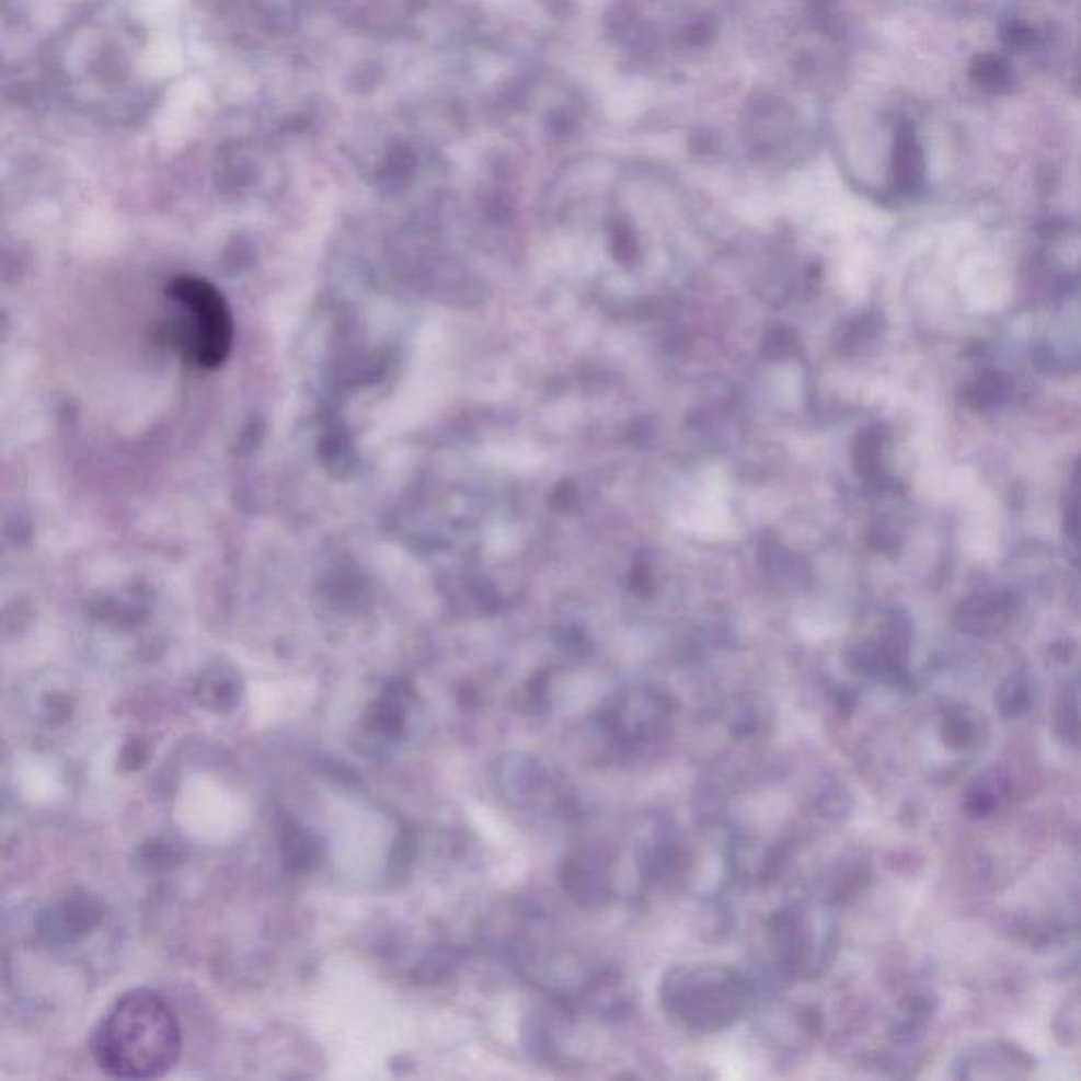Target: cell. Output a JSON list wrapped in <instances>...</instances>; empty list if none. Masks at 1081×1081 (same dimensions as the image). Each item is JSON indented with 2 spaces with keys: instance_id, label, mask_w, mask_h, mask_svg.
Returning a JSON list of instances; mask_svg holds the SVG:
<instances>
[{
  "instance_id": "1",
  "label": "cell",
  "mask_w": 1081,
  "mask_h": 1081,
  "mask_svg": "<svg viewBox=\"0 0 1081 1081\" xmlns=\"http://www.w3.org/2000/svg\"><path fill=\"white\" fill-rule=\"evenodd\" d=\"M142 32L115 0L89 4L49 45L47 70L56 88L85 115L134 123L150 111L152 88L140 81L136 56Z\"/></svg>"
},
{
  "instance_id": "2",
  "label": "cell",
  "mask_w": 1081,
  "mask_h": 1081,
  "mask_svg": "<svg viewBox=\"0 0 1081 1081\" xmlns=\"http://www.w3.org/2000/svg\"><path fill=\"white\" fill-rule=\"evenodd\" d=\"M180 1048L182 1035L174 1010L148 989L123 994L91 1037L95 1065L118 1080L165 1076L176 1065Z\"/></svg>"
},
{
  "instance_id": "3",
  "label": "cell",
  "mask_w": 1081,
  "mask_h": 1081,
  "mask_svg": "<svg viewBox=\"0 0 1081 1081\" xmlns=\"http://www.w3.org/2000/svg\"><path fill=\"white\" fill-rule=\"evenodd\" d=\"M750 997L752 989L748 980L718 965L676 967L662 987L666 1012L698 1033H714L737 1023Z\"/></svg>"
},
{
  "instance_id": "4",
  "label": "cell",
  "mask_w": 1081,
  "mask_h": 1081,
  "mask_svg": "<svg viewBox=\"0 0 1081 1081\" xmlns=\"http://www.w3.org/2000/svg\"><path fill=\"white\" fill-rule=\"evenodd\" d=\"M168 296L176 307L174 338L177 349L202 368H218L233 349L234 325L225 296L214 284L195 275L176 277Z\"/></svg>"
},
{
  "instance_id": "5",
  "label": "cell",
  "mask_w": 1081,
  "mask_h": 1081,
  "mask_svg": "<svg viewBox=\"0 0 1081 1081\" xmlns=\"http://www.w3.org/2000/svg\"><path fill=\"white\" fill-rule=\"evenodd\" d=\"M1062 530L1067 537V543L1071 548V554L1078 557L1081 564V459L1076 465L1067 497H1065V511H1062Z\"/></svg>"
},
{
  "instance_id": "6",
  "label": "cell",
  "mask_w": 1081,
  "mask_h": 1081,
  "mask_svg": "<svg viewBox=\"0 0 1081 1081\" xmlns=\"http://www.w3.org/2000/svg\"><path fill=\"white\" fill-rule=\"evenodd\" d=\"M853 459H855V468L860 471V475H864L869 482L883 480V475H885L883 473V434L877 429L864 432L855 441Z\"/></svg>"
},
{
  "instance_id": "7",
  "label": "cell",
  "mask_w": 1081,
  "mask_h": 1081,
  "mask_svg": "<svg viewBox=\"0 0 1081 1081\" xmlns=\"http://www.w3.org/2000/svg\"><path fill=\"white\" fill-rule=\"evenodd\" d=\"M1003 398H1005V380L994 372L982 375L967 389V402L976 409H991L994 404H999Z\"/></svg>"
},
{
  "instance_id": "8",
  "label": "cell",
  "mask_w": 1081,
  "mask_h": 1081,
  "mask_svg": "<svg viewBox=\"0 0 1081 1081\" xmlns=\"http://www.w3.org/2000/svg\"><path fill=\"white\" fill-rule=\"evenodd\" d=\"M613 254L619 263L634 264L639 261V241L634 237V231L625 225L614 227L613 231Z\"/></svg>"
},
{
  "instance_id": "9",
  "label": "cell",
  "mask_w": 1081,
  "mask_h": 1081,
  "mask_svg": "<svg viewBox=\"0 0 1081 1081\" xmlns=\"http://www.w3.org/2000/svg\"><path fill=\"white\" fill-rule=\"evenodd\" d=\"M762 347H764V355L780 359V357H789L790 353L796 352L798 343H796V336L786 327H773L764 336Z\"/></svg>"
},
{
  "instance_id": "10",
  "label": "cell",
  "mask_w": 1081,
  "mask_h": 1081,
  "mask_svg": "<svg viewBox=\"0 0 1081 1081\" xmlns=\"http://www.w3.org/2000/svg\"><path fill=\"white\" fill-rule=\"evenodd\" d=\"M577 503V488L571 482H562L552 495V505L560 511H571Z\"/></svg>"
},
{
  "instance_id": "11",
  "label": "cell",
  "mask_w": 1081,
  "mask_h": 1081,
  "mask_svg": "<svg viewBox=\"0 0 1081 1081\" xmlns=\"http://www.w3.org/2000/svg\"><path fill=\"white\" fill-rule=\"evenodd\" d=\"M630 582H632V589H636L639 594H646L653 585V577H651V571L643 566V564H636L632 568V575H630Z\"/></svg>"
}]
</instances>
